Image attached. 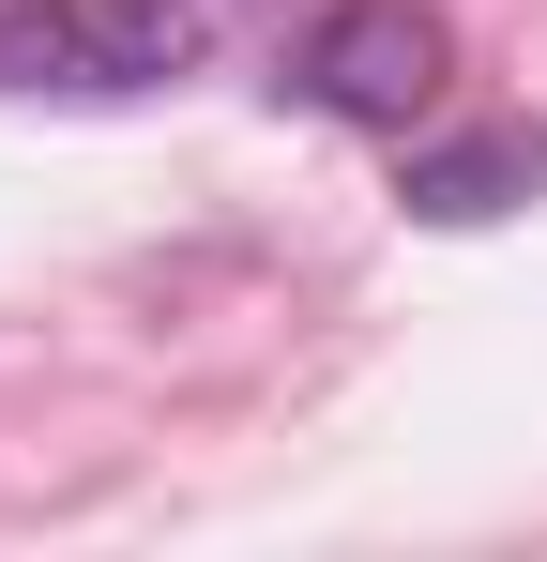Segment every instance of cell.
<instances>
[{
    "instance_id": "cell-1",
    "label": "cell",
    "mask_w": 547,
    "mask_h": 562,
    "mask_svg": "<svg viewBox=\"0 0 547 562\" xmlns=\"http://www.w3.org/2000/svg\"><path fill=\"white\" fill-rule=\"evenodd\" d=\"M213 31L182 0H0V92L31 106H122V92H168Z\"/></svg>"
},
{
    "instance_id": "cell-3",
    "label": "cell",
    "mask_w": 547,
    "mask_h": 562,
    "mask_svg": "<svg viewBox=\"0 0 547 562\" xmlns=\"http://www.w3.org/2000/svg\"><path fill=\"white\" fill-rule=\"evenodd\" d=\"M547 183V137L533 122H487V137H426L411 153V228H487V213H517V198Z\"/></svg>"
},
{
    "instance_id": "cell-2",
    "label": "cell",
    "mask_w": 547,
    "mask_h": 562,
    "mask_svg": "<svg viewBox=\"0 0 547 562\" xmlns=\"http://www.w3.org/2000/svg\"><path fill=\"white\" fill-rule=\"evenodd\" d=\"M442 77H456L442 0H335V15L289 46V92L320 106V122H426Z\"/></svg>"
}]
</instances>
